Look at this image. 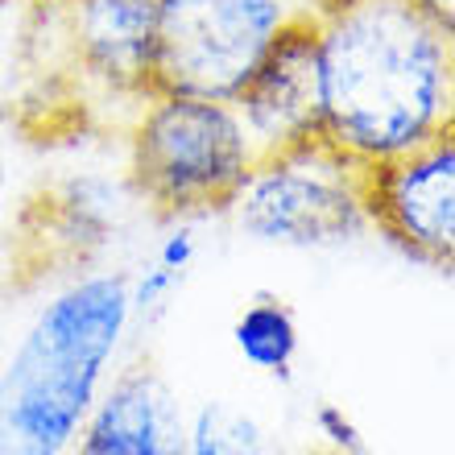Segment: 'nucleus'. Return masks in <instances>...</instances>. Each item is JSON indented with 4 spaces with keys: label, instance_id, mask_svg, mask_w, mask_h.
Returning a JSON list of instances; mask_svg holds the SVG:
<instances>
[{
    "label": "nucleus",
    "instance_id": "obj_2",
    "mask_svg": "<svg viewBox=\"0 0 455 455\" xmlns=\"http://www.w3.org/2000/svg\"><path fill=\"white\" fill-rule=\"evenodd\" d=\"M132 323L124 274L96 269L54 290L0 372V455L71 451Z\"/></svg>",
    "mask_w": 455,
    "mask_h": 455
},
{
    "label": "nucleus",
    "instance_id": "obj_1",
    "mask_svg": "<svg viewBox=\"0 0 455 455\" xmlns=\"http://www.w3.org/2000/svg\"><path fill=\"white\" fill-rule=\"evenodd\" d=\"M311 21L319 141L372 170L451 129V34L414 0H319Z\"/></svg>",
    "mask_w": 455,
    "mask_h": 455
},
{
    "label": "nucleus",
    "instance_id": "obj_10",
    "mask_svg": "<svg viewBox=\"0 0 455 455\" xmlns=\"http://www.w3.org/2000/svg\"><path fill=\"white\" fill-rule=\"evenodd\" d=\"M232 347L252 372L290 377L302 352V327L290 311V302L274 299V294L244 302V311L232 323Z\"/></svg>",
    "mask_w": 455,
    "mask_h": 455
},
{
    "label": "nucleus",
    "instance_id": "obj_12",
    "mask_svg": "<svg viewBox=\"0 0 455 455\" xmlns=\"http://www.w3.org/2000/svg\"><path fill=\"white\" fill-rule=\"evenodd\" d=\"M311 431L319 455H369L364 431L356 427V419L336 402H319L311 414Z\"/></svg>",
    "mask_w": 455,
    "mask_h": 455
},
{
    "label": "nucleus",
    "instance_id": "obj_7",
    "mask_svg": "<svg viewBox=\"0 0 455 455\" xmlns=\"http://www.w3.org/2000/svg\"><path fill=\"white\" fill-rule=\"evenodd\" d=\"M232 104L261 154L319 137V50L311 12L286 25Z\"/></svg>",
    "mask_w": 455,
    "mask_h": 455
},
{
    "label": "nucleus",
    "instance_id": "obj_6",
    "mask_svg": "<svg viewBox=\"0 0 455 455\" xmlns=\"http://www.w3.org/2000/svg\"><path fill=\"white\" fill-rule=\"evenodd\" d=\"M372 232L435 269L455 261V132L364 170Z\"/></svg>",
    "mask_w": 455,
    "mask_h": 455
},
{
    "label": "nucleus",
    "instance_id": "obj_8",
    "mask_svg": "<svg viewBox=\"0 0 455 455\" xmlns=\"http://www.w3.org/2000/svg\"><path fill=\"white\" fill-rule=\"evenodd\" d=\"M67 455H187V410L157 369L129 364L108 377Z\"/></svg>",
    "mask_w": 455,
    "mask_h": 455
},
{
    "label": "nucleus",
    "instance_id": "obj_4",
    "mask_svg": "<svg viewBox=\"0 0 455 455\" xmlns=\"http://www.w3.org/2000/svg\"><path fill=\"white\" fill-rule=\"evenodd\" d=\"M224 212L244 236L269 249H344L372 232L364 166L319 137L261 154Z\"/></svg>",
    "mask_w": 455,
    "mask_h": 455
},
{
    "label": "nucleus",
    "instance_id": "obj_11",
    "mask_svg": "<svg viewBox=\"0 0 455 455\" xmlns=\"http://www.w3.org/2000/svg\"><path fill=\"white\" fill-rule=\"evenodd\" d=\"M187 455H269V435L244 410L204 402L187 414Z\"/></svg>",
    "mask_w": 455,
    "mask_h": 455
},
{
    "label": "nucleus",
    "instance_id": "obj_3",
    "mask_svg": "<svg viewBox=\"0 0 455 455\" xmlns=\"http://www.w3.org/2000/svg\"><path fill=\"white\" fill-rule=\"evenodd\" d=\"M261 157L236 104L149 92L129 132L132 187L162 216L224 212Z\"/></svg>",
    "mask_w": 455,
    "mask_h": 455
},
{
    "label": "nucleus",
    "instance_id": "obj_9",
    "mask_svg": "<svg viewBox=\"0 0 455 455\" xmlns=\"http://www.w3.org/2000/svg\"><path fill=\"white\" fill-rule=\"evenodd\" d=\"M157 0H67V37L92 84L116 96H149Z\"/></svg>",
    "mask_w": 455,
    "mask_h": 455
},
{
    "label": "nucleus",
    "instance_id": "obj_5",
    "mask_svg": "<svg viewBox=\"0 0 455 455\" xmlns=\"http://www.w3.org/2000/svg\"><path fill=\"white\" fill-rule=\"evenodd\" d=\"M302 12V0H157L149 92L232 104Z\"/></svg>",
    "mask_w": 455,
    "mask_h": 455
},
{
    "label": "nucleus",
    "instance_id": "obj_13",
    "mask_svg": "<svg viewBox=\"0 0 455 455\" xmlns=\"http://www.w3.org/2000/svg\"><path fill=\"white\" fill-rule=\"evenodd\" d=\"M427 17H431L439 29H447V34H455V0H414Z\"/></svg>",
    "mask_w": 455,
    "mask_h": 455
}]
</instances>
